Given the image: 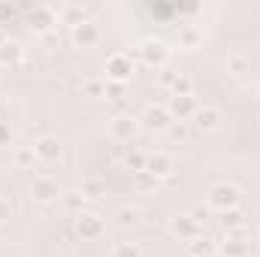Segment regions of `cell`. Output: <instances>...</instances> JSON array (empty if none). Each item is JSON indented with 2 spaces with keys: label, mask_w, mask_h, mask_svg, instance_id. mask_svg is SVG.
I'll use <instances>...</instances> for the list:
<instances>
[{
  "label": "cell",
  "mask_w": 260,
  "mask_h": 257,
  "mask_svg": "<svg viewBox=\"0 0 260 257\" xmlns=\"http://www.w3.org/2000/svg\"><path fill=\"white\" fill-rule=\"evenodd\" d=\"M221 257H248L251 254V239L245 233H227L224 242H218Z\"/></svg>",
  "instance_id": "30bf717a"
},
{
  "label": "cell",
  "mask_w": 260,
  "mask_h": 257,
  "mask_svg": "<svg viewBox=\"0 0 260 257\" xmlns=\"http://www.w3.org/2000/svg\"><path fill=\"white\" fill-rule=\"evenodd\" d=\"M257 112H260V97H257Z\"/></svg>",
  "instance_id": "f35d334b"
},
{
  "label": "cell",
  "mask_w": 260,
  "mask_h": 257,
  "mask_svg": "<svg viewBox=\"0 0 260 257\" xmlns=\"http://www.w3.org/2000/svg\"><path fill=\"white\" fill-rule=\"evenodd\" d=\"M167 133H170V139H176V142H185V139H188V124H185V121H173Z\"/></svg>",
  "instance_id": "1f68e13d"
},
{
  "label": "cell",
  "mask_w": 260,
  "mask_h": 257,
  "mask_svg": "<svg viewBox=\"0 0 260 257\" xmlns=\"http://www.w3.org/2000/svg\"><path fill=\"white\" fill-rule=\"evenodd\" d=\"M70 40H73L76 49H91V46L100 43V27H97L91 18H85V21H79L76 27H70Z\"/></svg>",
  "instance_id": "52a82bcc"
},
{
  "label": "cell",
  "mask_w": 260,
  "mask_h": 257,
  "mask_svg": "<svg viewBox=\"0 0 260 257\" xmlns=\"http://www.w3.org/2000/svg\"><path fill=\"white\" fill-rule=\"evenodd\" d=\"M79 194L85 197V203H88V200L94 203V200H100V197L106 194V182H103V179H82Z\"/></svg>",
  "instance_id": "d6986e66"
},
{
  "label": "cell",
  "mask_w": 260,
  "mask_h": 257,
  "mask_svg": "<svg viewBox=\"0 0 260 257\" xmlns=\"http://www.w3.org/2000/svg\"><path fill=\"white\" fill-rule=\"evenodd\" d=\"M188 215H191V221H194L197 227H203V224L209 221V215H212V209H209L206 203H200V206H194V209H191Z\"/></svg>",
  "instance_id": "f546056e"
},
{
  "label": "cell",
  "mask_w": 260,
  "mask_h": 257,
  "mask_svg": "<svg viewBox=\"0 0 260 257\" xmlns=\"http://www.w3.org/2000/svg\"><path fill=\"white\" fill-rule=\"evenodd\" d=\"M136 130H139V121L124 112V115H115L112 118V124H109V136L115 139V142H130L133 136H136Z\"/></svg>",
  "instance_id": "8fae6325"
},
{
  "label": "cell",
  "mask_w": 260,
  "mask_h": 257,
  "mask_svg": "<svg viewBox=\"0 0 260 257\" xmlns=\"http://www.w3.org/2000/svg\"><path fill=\"white\" fill-rule=\"evenodd\" d=\"M197 109H200V103H197V97H170L167 100V112L173 115V121H191L197 115Z\"/></svg>",
  "instance_id": "9c48e42d"
},
{
  "label": "cell",
  "mask_w": 260,
  "mask_h": 257,
  "mask_svg": "<svg viewBox=\"0 0 260 257\" xmlns=\"http://www.w3.org/2000/svg\"><path fill=\"white\" fill-rule=\"evenodd\" d=\"M218 221H221V227L227 230V233H245V224H248V215L236 206V209H227V212H221L218 215Z\"/></svg>",
  "instance_id": "2e32d148"
},
{
  "label": "cell",
  "mask_w": 260,
  "mask_h": 257,
  "mask_svg": "<svg viewBox=\"0 0 260 257\" xmlns=\"http://www.w3.org/2000/svg\"><path fill=\"white\" fill-rule=\"evenodd\" d=\"M133 70H136V64H133V58L127 52H112L106 58V82H121L124 85L133 76Z\"/></svg>",
  "instance_id": "3957f363"
},
{
  "label": "cell",
  "mask_w": 260,
  "mask_h": 257,
  "mask_svg": "<svg viewBox=\"0 0 260 257\" xmlns=\"http://www.w3.org/2000/svg\"><path fill=\"white\" fill-rule=\"evenodd\" d=\"M218 245L215 239H206V236H197L194 242H188V254L191 257H215Z\"/></svg>",
  "instance_id": "ffe728a7"
},
{
  "label": "cell",
  "mask_w": 260,
  "mask_h": 257,
  "mask_svg": "<svg viewBox=\"0 0 260 257\" xmlns=\"http://www.w3.org/2000/svg\"><path fill=\"white\" fill-rule=\"evenodd\" d=\"M170 233L179 239V242H194L197 236H203V230L191 221V215H179L170 221Z\"/></svg>",
  "instance_id": "4fadbf2b"
},
{
  "label": "cell",
  "mask_w": 260,
  "mask_h": 257,
  "mask_svg": "<svg viewBox=\"0 0 260 257\" xmlns=\"http://www.w3.org/2000/svg\"><path fill=\"white\" fill-rule=\"evenodd\" d=\"M145 164H148V154H142V151H127V157H124V167H127L130 173H139V170H145Z\"/></svg>",
  "instance_id": "83f0119b"
},
{
  "label": "cell",
  "mask_w": 260,
  "mask_h": 257,
  "mask_svg": "<svg viewBox=\"0 0 260 257\" xmlns=\"http://www.w3.org/2000/svg\"><path fill=\"white\" fill-rule=\"evenodd\" d=\"M109 257H142V248L136 242H118V245H112Z\"/></svg>",
  "instance_id": "4316f807"
},
{
  "label": "cell",
  "mask_w": 260,
  "mask_h": 257,
  "mask_svg": "<svg viewBox=\"0 0 260 257\" xmlns=\"http://www.w3.org/2000/svg\"><path fill=\"white\" fill-rule=\"evenodd\" d=\"M227 73H233V76H245V73H251V58L242 55V52L230 55V58H227Z\"/></svg>",
  "instance_id": "44dd1931"
},
{
  "label": "cell",
  "mask_w": 260,
  "mask_h": 257,
  "mask_svg": "<svg viewBox=\"0 0 260 257\" xmlns=\"http://www.w3.org/2000/svg\"><path fill=\"white\" fill-rule=\"evenodd\" d=\"M200 43H203V30H200L197 24H182V27H179V49L194 52Z\"/></svg>",
  "instance_id": "ac0fdd59"
},
{
  "label": "cell",
  "mask_w": 260,
  "mask_h": 257,
  "mask_svg": "<svg viewBox=\"0 0 260 257\" xmlns=\"http://www.w3.org/2000/svg\"><path fill=\"white\" fill-rule=\"evenodd\" d=\"M206 206L212 209V212H227V209H236L239 206V188L236 185H230V182H218V185H212L209 188V197H206Z\"/></svg>",
  "instance_id": "6da1fadb"
},
{
  "label": "cell",
  "mask_w": 260,
  "mask_h": 257,
  "mask_svg": "<svg viewBox=\"0 0 260 257\" xmlns=\"http://www.w3.org/2000/svg\"><path fill=\"white\" fill-rule=\"evenodd\" d=\"M9 139H12V130H9L6 121H0V148H3V145H9Z\"/></svg>",
  "instance_id": "8d00e7d4"
},
{
  "label": "cell",
  "mask_w": 260,
  "mask_h": 257,
  "mask_svg": "<svg viewBox=\"0 0 260 257\" xmlns=\"http://www.w3.org/2000/svg\"><path fill=\"white\" fill-rule=\"evenodd\" d=\"M133 185H136V191H154L160 182H157L148 170H139V173H133Z\"/></svg>",
  "instance_id": "cb8c5ba5"
},
{
  "label": "cell",
  "mask_w": 260,
  "mask_h": 257,
  "mask_svg": "<svg viewBox=\"0 0 260 257\" xmlns=\"http://www.w3.org/2000/svg\"><path fill=\"white\" fill-rule=\"evenodd\" d=\"M82 91H85V97L100 100V97H106V79H88V82L82 85Z\"/></svg>",
  "instance_id": "484cf974"
},
{
  "label": "cell",
  "mask_w": 260,
  "mask_h": 257,
  "mask_svg": "<svg viewBox=\"0 0 260 257\" xmlns=\"http://www.w3.org/2000/svg\"><path fill=\"white\" fill-rule=\"evenodd\" d=\"M191 94H194L191 76H179V79L173 82V88H170V97H191Z\"/></svg>",
  "instance_id": "603a6c76"
},
{
  "label": "cell",
  "mask_w": 260,
  "mask_h": 257,
  "mask_svg": "<svg viewBox=\"0 0 260 257\" xmlns=\"http://www.w3.org/2000/svg\"><path fill=\"white\" fill-rule=\"evenodd\" d=\"M27 24H30L34 34H49V30L58 24V12H55L52 6H46V3L30 6V9H27Z\"/></svg>",
  "instance_id": "5b68a950"
},
{
  "label": "cell",
  "mask_w": 260,
  "mask_h": 257,
  "mask_svg": "<svg viewBox=\"0 0 260 257\" xmlns=\"http://www.w3.org/2000/svg\"><path fill=\"white\" fill-rule=\"evenodd\" d=\"M142 124H145L148 130H154V133H160V130H170L173 115L167 112V106H145V112H142Z\"/></svg>",
  "instance_id": "5bb4252c"
},
{
  "label": "cell",
  "mask_w": 260,
  "mask_h": 257,
  "mask_svg": "<svg viewBox=\"0 0 260 257\" xmlns=\"http://www.w3.org/2000/svg\"><path fill=\"white\" fill-rule=\"evenodd\" d=\"M58 18H64L70 27H76L79 21H85V9L82 6H64V9H58Z\"/></svg>",
  "instance_id": "d4e9b609"
},
{
  "label": "cell",
  "mask_w": 260,
  "mask_h": 257,
  "mask_svg": "<svg viewBox=\"0 0 260 257\" xmlns=\"http://www.w3.org/2000/svg\"><path fill=\"white\" fill-rule=\"evenodd\" d=\"M30 197H34V203L49 206V203H58V200L64 197V191H61V185H58L55 179L40 176V179H34V185H30Z\"/></svg>",
  "instance_id": "8992f818"
},
{
  "label": "cell",
  "mask_w": 260,
  "mask_h": 257,
  "mask_svg": "<svg viewBox=\"0 0 260 257\" xmlns=\"http://www.w3.org/2000/svg\"><path fill=\"white\" fill-rule=\"evenodd\" d=\"M64 206L67 212H73V215H79V212H85V197L76 191V194H64Z\"/></svg>",
  "instance_id": "f1b7e54d"
},
{
  "label": "cell",
  "mask_w": 260,
  "mask_h": 257,
  "mask_svg": "<svg viewBox=\"0 0 260 257\" xmlns=\"http://www.w3.org/2000/svg\"><path fill=\"white\" fill-rule=\"evenodd\" d=\"M3 43H6V37H3V30H0V46H3Z\"/></svg>",
  "instance_id": "74e56055"
},
{
  "label": "cell",
  "mask_w": 260,
  "mask_h": 257,
  "mask_svg": "<svg viewBox=\"0 0 260 257\" xmlns=\"http://www.w3.org/2000/svg\"><path fill=\"white\" fill-rule=\"evenodd\" d=\"M136 58L145 67H151V70H164L167 61H170V49H167L164 40H145V43L136 49Z\"/></svg>",
  "instance_id": "7a4b0ae2"
},
{
  "label": "cell",
  "mask_w": 260,
  "mask_h": 257,
  "mask_svg": "<svg viewBox=\"0 0 260 257\" xmlns=\"http://www.w3.org/2000/svg\"><path fill=\"white\" fill-rule=\"evenodd\" d=\"M142 221V212L136 209V206H124V209H118V215H115V224L118 227H136Z\"/></svg>",
  "instance_id": "7402d4cb"
},
{
  "label": "cell",
  "mask_w": 260,
  "mask_h": 257,
  "mask_svg": "<svg viewBox=\"0 0 260 257\" xmlns=\"http://www.w3.org/2000/svg\"><path fill=\"white\" fill-rule=\"evenodd\" d=\"M103 230H106V224H103V218L97 215V212H79L76 215V233L85 239V242H94V239H100L103 236Z\"/></svg>",
  "instance_id": "277c9868"
},
{
  "label": "cell",
  "mask_w": 260,
  "mask_h": 257,
  "mask_svg": "<svg viewBox=\"0 0 260 257\" xmlns=\"http://www.w3.org/2000/svg\"><path fill=\"white\" fill-rule=\"evenodd\" d=\"M30 148H34V157L43 160V164H55L61 157V151H64V145H61L58 136H40Z\"/></svg>",
  "instance_id": "ba28073f"
},
{
  "label": "cell",
  "mask_w": 260,
  "mask_h": 257,
  "mask_svg": "<svg viewBox=\"0 0 260 257\" xmlns=\"http://www.w3.org/2000/svg\"><path fill=\"white\" fill-rule=\"evenodd\" d=\"M191 121H194V127L200 130V133H212V130L221 127V109H215V106H200Z\"/></svg>",
  "instance_id": "9a60e30c"
},
{
  "label": "cell",
  "mask_w": 260,
  "mask_h": 257,
  "mask_svg": "<svg viewBox=\"0 0 260 257\" xmlns=\"http://www.w3.org/2000/svg\"><path fill=\"white\" fill-rule=\"evenodd\" d=\"M176 79H179V73H173L170 67H164V70H160V76H157V82H160V88H167V91L173 88V82H176Z\"/></svg>",
  "instance_id": "d6a6232c"
},
{
  "label": "cell",
  "mask_w": 260,
  "mask_h": 257,
  "mask_svg": "<svg viewBox=\"0 0 260 257\" xmlns=\"http://www.w3.org/2000/svg\"><path fill=\"white\" fill-rule=\"evenodd\" d=\"M34 160H37V157H34V148H18V151H15V164H18V167H30Z\"/></svg>",
  "instance_id": "836d02e7"
},
{
  "label": "cell",
  "mask_w": 260,
  "mask_h": 257,
  "mask_svg": "<svg viewBox=\"0 0 260 257\" xmlns=\"http://www.w3.org/2000/svg\"><path fill=\"white\" fill-rule=\"evenodd\" d=\"M145 170L157 179V182H164V179H173V170H176V164H173V157L167 154V151H154V154H148V164H145Z\"/></svg>",
  "instance_id": "7c38bea8"
},
{
  "label": "cell",
  "mask_w": 260,
  "mask_h": 257,
  "mask_svg": "<svg viewBox=\"0 0 260 257\" xmlns=\"http://www.w3.org/2000/svg\"><path fill=\"white\" fill-rule=\"evenodd\" d=\"M24 61V49L18 40H6L0 46V67H18Z\"/></svg>",
  "instance_id": "e0dca14e"
},
{
  "label": "cell",
  "mask_w": 260,
  "mask_h": 257,
  "mask_svg": "<svg viewBox=\"0 0 260 257\" xmlns=\"http://www.w3.org/2000/svg\"><path fill=\"white\" fill-rule=\"evenodd\" d=\"M12 15H15V9H12L9 3H3V0H0V27H3V24H9V21H12Z\"/></svg>",
  "instance_id": "d590c367"
},
{
  "label": "cell",
  "mask_w": 260,
  "mask_h": 257,
  "mask_svg": "<svg viewBox=\"0 0 260 257\" xmlns=\"http://www.w3.org/2000/svg\"><path fill=\"white\" fill-rule=\"evenodd\" d=\"M106 100H112V103L124 100V85L121 82H106Z\"/></svg>",
  "instance_id": "4dcf8cb0"
},
{
  "label": "cell",
  "mask_w": 260,
  "mask_h": 257,
  "mask_svg": "<svg viewBox=\"0 0 260 257\" xmlns=\"http://www.w3.org/2000/svg\"><path fill=\"white\" fill-rule=\"evenodd\" d=\"M9 218H12V203H9V197H0V227L9 224Z\"/></svg>",
  "instance_id": "e575fe53"
}]
</instances>
